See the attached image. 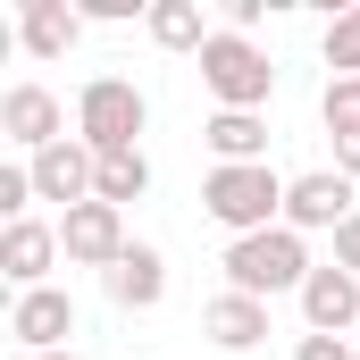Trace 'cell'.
Returning <instances> with one entry per match:
<instances>
[{
    "label": "cell",
    "instance_id": "1",
    "mask_svg": "<svg viewBox=\"0 0 360 360\" xmlns=\"http://www.w3.org/2000/svg\"><path fill=\"white\" fill-rule=\"evenodd\" d=\"M285 184L269 160L260 168H210L201 176V210H210V226H226V243H243V235H269L285 226Z\"/></svg>",
    "mask_w": 360,
    "mask_h": 360
},
{
    "label": "cell",
    "instance_id": "2",
    "mask_svg": "<svg viewBox=\"0 0 360 360\" xmlns=\"http://www.w3.org/2000/svg\"><path fill=\"white\" fill-rule=\"evenodd\" d=\"M226 293H252V302H276V293H302L310 285V243L293 235V226H269V235H243V243H226Z\"/></svg>",
    "mask_w": 360,
    "mask_h": 360
},
{
    "label": "cell",
    "instance_id": "3",
    "mask_svg": "<svg viewBox=\"0 0 360 360\" xmlns=\"http://www.w3.org/2000/svg\"><path fill=\"white\" fill-rule=\"evenodd\" d=\"M143 126H151V101H143L134 76H92L76 92V134H84L101 160L109 151H143Z\"/></svg>",
    "mask_w": 360,
    "mask_h": 360
},
{
    "label": "cell",
    "instance_id": "4",
    "mask_svg": "<svg viewBox=\"0 0 360 360\" xmlns=\"http://www.w3.org/2000/svg\"><path fill=\"white\" fill-rule=\"evenodd\" d=\"M201 84H210V101L218 109H269V92H276V68H269V51L252 42V34H210V51H201Z\"/></svg>",
    "mask_w": 360,
    "mask_h": 360
},
{
    "label": "cell",
    "instance_id": "5",
    "mask_svg": "<svg viewBox=\"0 0 360 360\" xmlns=\"http://www.w3.org/2000/svg\"><path fill=\"white\" fill-rule=\"evenodd\" d=\"M126 210H109V201H76V210H59V252H68V269H117L126 260Z\"/></svg>",
    "mask_w": 360,
    "mask_h": 360
},
{
    "label": "cell",
    "instance_id": "6",
    "mask_svg": "<svg viewBox=\"0 0 360 360\" xmlns=\"http://www.w3.org/2000/svg\"><path fill=\"white\" fill-rule=\"evenodd\" d=\"M8 335H17V352H76L68 335H76V293L68 285H42V293H17L8 302Z\"/></svg>",
    "mask_w": 360,
    "mask_h": 360
},
{
    "label": "cell",
    "instance_id": "7",
    "mask_svg": "<svg viewBox=\"0 0 360 360\" xmlns=\"http://www.w3.org/2000/svg\"><path fill=\"white\" fill-rule=\"evenodd\" d=\"M0 134H8L25 160H42L51 143H68V109H59V92H51V84H8V92H0Z\"/></svg>",
    "mask_w": 360,
    "mask_h": 360
},
{
    "label": "cell",
    "instance_id": "8",
    "mask_svg": "<svg viewBox=\"0 0 360 360\" xmlns=\"http://www.w3.org/2000/svg\"><path fill=\"white\" fill-rule=\"evenodd\" d=\"M344 218H360V210H352V176H335V168H302V176L285 184V226H293V235H319V226L335 235Z\"/></svg>",
    "mask_w": 360,
    "mask_h": 360
},
{
    "label": "cell",
    "instance_id": "9",
    "mask_svg": "<svg viewBox=\"0 0 360 360\" xmlns=\"http://www.w3.org/2000/svg\"><path fill=\"white\" fill-rule=\"evenodd\" d=\"M25 168H34V201L76 210V201H92V184H101V151H92L84 134H68V143H51V151L25 160Z\"/></svg>",
    "mask_w": 360,
    "mask_h": 360
},
{
    "label": "cell",
    "instance_id": "10",
    "mask_svg": "<svg viewBox=\"0 0 360 360\" xmlns=\"http://www.w3.org/2000/svg\"><path fill=\"white\" fill-rule=\"evenodd\" d=\"M59 260H68V252H59V226H42V218H17V226H0V276H8L17 293H42Z\"/></svg>",
    "mask_w": 360,
    "mask_h": 360
},
{
    "label": "cell",
    "instance_id": "11",
    "mask_svg": "<svg viewBox=\"0 0 360 360\" xmlns=\"http://www.w3.org/2000/svg\"><path fill=\"white\" fill-rule=\"evenodd\" d=\"M302 319H310V335H360V276L352 269H310L302 285Z\"/></svg>",
    "mask_w": 360,
    "mask_h": 360
},
{
    "label": "cell",
    "instance_id": "12",
    "mask_svg": "<svg viewBox=\"0 0 360 360\" xmlns=\"http://www.w3.org/2000/svg\"><path fill=\"white\" fill-rule=\"evenodd\" d=\"M17 42H25V59H68L84 42V8H68V0H17Z\"/></svg>",
    "mask_w": 360,
    "mask_h": 360
},
{
    "label": "cell",
    "instance_id": "13",
    "mask_svg": "<svg viewBox=\"0 0 360 360\" xmlns=\"http://www.w3.org/2000/svg\"><path fill=\"white\" fill-rule=\"evenodd\" d=\"M201 335H210L218 352H260V344H269V302H252V293H210V302H201Z\"/></svg>",
    "mask_w": 360,
    "mask_h": 360
},
{
    "label": "cell",
    "instance_id": "14",
    "mask_svg": "<svg viewBox=\"0 0 360 360\" xmlns=\"http://www.w3.org/2000/svg\"><path fill=\"white\" fill-rule=\"evenodd\" d=\"M101 285H109V302H117L126 319H134V310H160V302H168V260H160V243H126V260L101 276Z\"/></svg>",
    "mask_w": 360,
    "mask_h": 360
},
{
    "label": "cell",
    "instance_id": "15",
    "mask_svg": "<svg viewBox=\"0 0 360 360\" xmlns=\"http://www.w3.org/2000/svg\"><path fill=\"white\" fill-rule=\"evenodd\" d=\"M201 143H210L218 168H260V160H269V117H252V109H218V117L201 126Z\"/></svg>",
    "mask_w": 360,
    "mask_h": 360
},
{
    "label": "cell",
    "instance_id": "16",
    "mask_svg": "<svg viewBox=\"0 0 360 360\" xmlns=\"http://www.w3.org/2000/svg\"><path fill=\"white\" fill-rule=\"evenodd\" d=\"M143 34L160 42V51H210V25H201V0H151V17H143Z\"/></svg>",
    "mask_w": 360,
    "mask_h": 360
},
{
    "label": "cell",
    "instance_id": "17",
    "mask_svg": "<svg viewBox=\"0 0 360 360\" xmlns=\"http://www.w3.org/2000/svg\"><path fill=\"white\" fill-rule=\"evenodd\" d=\"M143 193H151V160H143V151H109V160H101V184H92V201L126 210V201H143Z\"/></svg>",
    "mask_w": 360,
    "mask_h": 360
},
{
    "label": "cell",
    "instance_id": "18",
    "mask_svg": "<svg viewBox=\"0 0 360 360\" xmlns=\"http://www.w3.org/2000/svg\"><path fill=\"white\" fill-rule=\"evenodd\" d=\"M319 117H327V143L360 134V76H327V92H319Z\"/></svg>",
    "mask_w": 360,
    "mask_h": 360
},
{
    "label": "cell",
    "instance_id": "19",
    "mask_svg": "<svg viewBox=\"0 0 360 360\" xmlns=\"http://www.w3.org/2000/svg\"><path fill=\"white\" fill-rule=\"evenodd\" d=\"M327 68L335 76H360V8H335L327 17Z\"/></svg>",
    "mask_w": 360,
    "mask_h": 360
},
{
    "label": "cell",
    "instance_id": "20",
    "mask_svg": "<svg viewBox=\"0 0 360 360\" xmlns=\"http://www.w3.org/2000/svg\"><path fill=\"white\" fill-rule=\"evenodd\" d=\"M0 218H34V168H0Z\"/></svg>",
    "mask_w": 360,
    "mask_h": 360
},
{
    "label": "cell",
    "instance_id": "21",
    "mask_svg": "<svg viewBox=\"0 0 360 360\" xmlns=\"http://www.w3.org/2000/svg\"><path fill=\"white\" fill-rule=\"evenodd\" d=\"M134 8H143V0H84V25H126ZM143 17H151V8H143Z\"/></svg>",
    "mask_w": 360,
    "mask_h": 360
},
{
    "label": "cell",
    "instance_id": "22",
    "mask_svg": "<svg viewBox=\"0 0 360 360\" xmlns=\"http://www.w3.org/2000/svg\"><path fill=\"white\" fill-rule=\"evenodd\" d=\"M293 360H352V344H344V335H302Z\"/></svg>",
    "mask_w": 360,
    "mask_h": 360
},
{
    "label": "cell",
    "instance_id": "23",
    "mask_svg": "<svg viewBox=\"0 0 360 360\" xmlns=\"http://www.w3.org/2000/svg\"><path fill=\"white\" fill-rule=\"evenodd\" d=\"M335 269L360 276V218H344V226H335Z\"/></svg>",
    "mask_w": 360,
    "mask_h": 360
},
{
    "label": "cell",
    "instance_id": "24",
    "mask_svg": "<svg viewBox=\"0 0 360 360\" xmlns=\"http://www.w3.org/2000/svg\"><path fill=\"white\" fill-rule=\"evenodd\" d=\"M260 8H269V0H226V34H252V25H260Z\"/></svg>",
    "mask_w": 360,
    "mask_h": 360
},
{
    "label": "cell",
    "instance_id": "25",
    "mask_svg": "<svg viewBox=\"0 0 360 360\" xmlns=\"http://www.w3.org/2000/svg\"><path fill=\"white\" fill-rule=\"evenodd\" d=\"M335 176L360 184V134H344V143H335Z\"/></svg>",
    "mask_w": 360,
    "mask_h": 360
},
{
    "label": "cell",
    "instance_id": "26",
    "mask_svg": "<svg viewBox=\"0 0 360 360\" xmlns=\"http://www.w3.org/2000/svg\"><path fill=\"white\" fill-rule=\"evenodd\" d=\"M34 360H84V352H34Z\"/></svg>",
    "mask_w": 360,
    "mask_h": 360
},
{
    "label": "cell",
    "instance_id": "27",
    "mask_svg": "<svg viewBox=\"0 0 360 360\" xmlns=\"http://www.w3.org/2000/svg\"><path fill=\"white\" fill-rule=\"evenodd\" d=\"M352 360H360V352H352Z\"/></svg>",
    "mask_w": 360,
    "mask_h": 360
}]
</instances>
